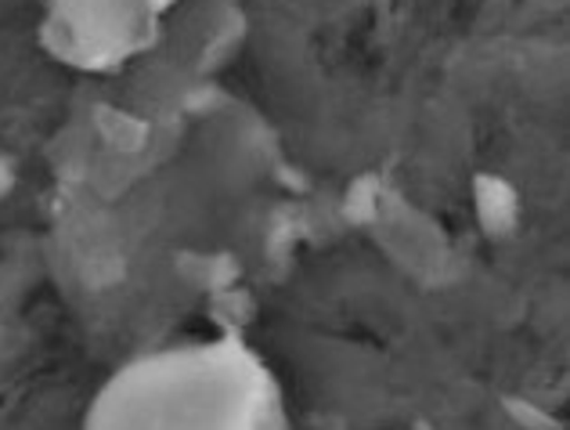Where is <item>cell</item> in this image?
Masks as SVG:
<instances>
[{"instance_id": "1", "label": "cell", "mask_w": 570, "mask_h": 430, "mask_svg": "<svg viewBox=\"0 0 570 430\" xmlns=\"http://www.w3.org/2000/svg\"><path fill=\"white\" fill-rule=\"evenodd\" d=\"M83 430H285L272 373L243 344L148 354L105 383Z\"/></svg>"}, {"instance_id": "2", "label": "cell", "mask_w": 570, "mask_h": 430, "mask_svg": "<svg viewBox=\"0 0 570 430\" xmlns=\"http://www.w3.org/2000/svg\"><path fill=\"white\" fill-rule=\"evenodd\" d=\"M43 48L58 62L87 72H109L130 62L156 37L148 0H48Z\"/></svg>"}, {"instance_id": "3", "label": "cell", "mask_w": 570, "mask_h": 430, "mask_svg": "<svg viewBox=\"0 0 570 430\" xmlns=\"http://www.w3.org/2000/svg\"><path fill=\"white\" fill-rule=\"evenodd\" d=\"M476 214L488 235H505L517 225V192L502 177H476Z\"/></svg>"}, {"instance_id": "4", "label": "cell", "mask_w": 570, "mask_h": 430, "mask_svg": "<svg viewBox=\"0 0 570 430\" xmlns=\"http://www.w3.org/2000/svg\"><path fill=\"white\" fill-rule=\"evenodd\" d=\"M177 4V0H148V8H153V14H156V19H159V14H167L170 8Z\"/></svg>"}]
</instances>
